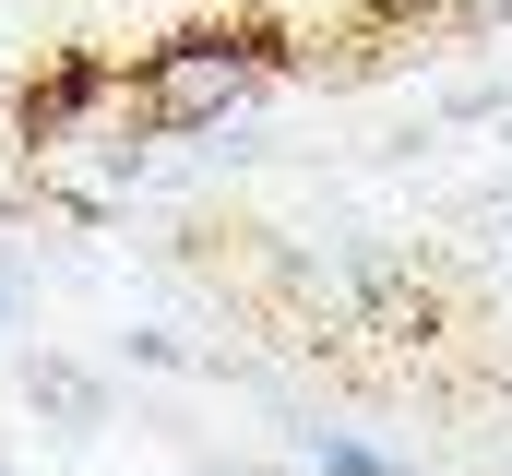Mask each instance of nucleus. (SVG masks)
Listing matches in <instances>:
<instances>
[{
	"mask_svg": "<svg viewBox=\"0 0 512 476\" xmlns=\"http://www.w3.org/2000/svg\"><path fill=\"white\" fill-rule=\"evenodd\" d=\"M405 60V36H346L334 60H322V84H370V72H393Z\"/></svg>",
	"mask_w": 512,
	"mask_h": 476,
	"instance_id": "obj_4",
	"label": "nucleus"
},
{
	"mask_svg": "<svg viewBox=\"0 0 512 476\" xmlns=\"http://www.w3.org/2000/svg\"><path fill=\"white\" fill-rule=\"evenodd\" d=\"M24 393H36V405H48V417H72V429H96V417H108V393H96V381H84V369H36V381H24Z\"/></svg>",
	"mask_w": 512,
	"mask_h": 476,
	"instance_id": "obj_3",
	"label": "nucleus"
},
{
	"mask_svg": "<svg viewBox=\"0 0 512 476\" xmlns=\"http://www.w3.org/2000/svg\"><path fill=\"white\" fill-rule=\"evenodd\" d=\"M108 84H120V72H96V60H60L48 84H24V143H60V131H72V119L96 108Z\"/></svg>",
	"mask_w": 512,
	"mask_h": 476,
	"instance_id": "obj_2",
	"label": "nucleus"
},
{
	"mask_svg": "<svg viewBox=\"0 0 512 476\" xmlns=\"http://www.w3.org/2000/svg\"><path fill=\"white\" fill-rule=\"evenodd\" d=\"M453 12H465V24H512V0H453Z\"/></svg>",
	"mask_w": 512,
	"mask_h": 476,
	"instance_id": "obj_5",
	"label": "nucleus"
},
{
	"mask_svg": "<svg viewBox=\"0 0 512 476\" xmlns=\"http://www.w3.org/2000/svg\"><path fill=\"white\" fill-rule=\"evenodd\" d=\"M12 298H24V286H12V274H0V322H12Z\"/></svg>",
	"mask_w": 512,
	"mask_h": 476,
	"instance_id": "obj_6",
	"label": "nucleus"
},
{
	"mask_svg": "<svg viewBox=\"0 0 512 476\" xmlns=\"http://www.w3.org/2000/svg\"><path fill=\"white\" fill-rule=\"evenodd\" d=\"M286 48H274V24H227V36H179V48H155L143 60V84H131V119L143 131H203V119H227L251 96L262 72H274Z\"/></svg>",
	"mask_w": 512,
	"mask_h": 476,
	"instance_id": "obj_1",
	"label": "nucleus"
}]
</instances>
